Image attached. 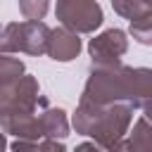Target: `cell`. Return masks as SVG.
<instances>
[{"instance_id":"2e32d148","label":"cell","mask_w":152,"mask_h":152,"mask_svg":"<svg viewBox=\"0 0 152 152\" xmlns=\"http://www.w3.org/2000/svg\"><path fill=\"white\" fill-rule=\"evenodd\" d=\"M10 152H38V142H33V140H14Z\"/></svg>"},{"instance_id":"30bf717a","label":"cell","mask_w":152,"mask_h":152,"mask_svg":"<svg viewBox=\"0 0 152 152\" xmlns=\"http://www.w3.org/2000/svg\"><path fill=\"white\" fill-rule=\"evenodd\" d=\"M112 7L119 17L128 21L152 17V0H112Z\"/></svg>"},{"instance_id":"8fae6325","label":"cell","mask_w":152,"mask_h":152,"mask_svg":"<svg viewBox=\"0 0 152 152\" xmlns=\"http://www.w3.org/2000/svg\"><path fill=\"white\" fill-rule=\"evenodd\" d=\"M128 152H152V142H150V121L147 116H140L133 124V131L128 138H124Z\"/></svg>"},{"instance_id":"9c48e42d","label":"cell","mask_w":152,"mask_h":152,"mask_svg":"<svg viewBox=\"0 0 152 152\" xmlns=\"http://www.w3.org/2000/svg\"><path fill=\"white\" fill-rule=\"evenodd\" d=\"M38 124L43 140H62L69 135V119L66 112L59 107H45L38 114Z\"/></svg>"},{"instance_id":"3957f363","label":"cell","mask_w":152,"mask_h":152,"mask_svg":"<svg viewBox=\"0 0 152 152\" xmlns=\"http://www.w3.org/2000/svg\"><path fill=\"white\" fill-rule=\"evenodd\" d=\"M55 17L71 33H93L102 26V7L95 0H57Z\"/></svg>"},{"instance_id":"9a60e30c","label":"cell","mask_w":152,"mask_h":152,"mask_svg":"<svg viewBox=\"0 0 152 152\" xmlns=\"http://www.w3.org/2000/svg\"><path fill=\"white\" fill-rule=\"evenodd\" d=\"M128 33H131L140 45H150V43H152V17H147V19H138V21H131Z\"/></svg>"},{"instance_id":"6da1fadb","label":"cell","mask_w":152,"mask_h":152,"mask_svg":"<svg viewBox=\"0 0 152 152\" xmlns=\"http://www.w3.org/2000/svg\"><path fill=\"white\" fill-rule=\"evenodd\" d=\"M152 100V71L147 66H93L83 86L81 100L86 104L107 107V104H131L133 109L150 112Z\"/></svg>"},{"instance_id":"ac0fdd59","label":"cell","mask_w":152,"mask_h":152,"mask_svg":"<svg viewBox=\"0 0 152 152\" xmlns=\"http://www.w3.org/2000/svg\"><path fill=\"white\" fill-rule=\"evenodd\" d=\"M74 152H104V150H100L95 142H81V145H76Z\"/></svg>"},{"instance_id":"d6986e66","label":"cell","mask_w":152,"mask_h":152,"mask_svg":"<svg viewBox=\"0 0 152 152\" xmlns=\"http://www.w3.org/2000/svg\"><path fill=\"white\" fill-rule=\"evenodd\" d=\"M7 150V138H5V133L0 131V152H5Z\"/></svg>"},{"instance_id":"4fadbf2b","label":"cell","mask_w":152,"mask_h":152,"mask_svg":"<svg viewBox=\"0 0 152 152\" xmlns=\"http://www.w3.org/2000/svg\"><path fill=\"white\" fill-rule=\"evenodd\" d=\"M12 52H19V21H12L0 31V55Z\"/></svg>"},{"instance_id":"5bb4252c","label":"cell","mask_w":152,"mask_h":152,"mask_svg":"<svg viewBox=\"0 0 152 152\" xmlns=\"http://www.w3.org/2000/svg\"><path fill=\"white\" fill-rule=\"evenodd\" d=\"M50 10V0H19V12L26 21H40Z\"/></svg>"},{"instance_id":"e0dca14e","label":"cell","mask_w":152,"mask_h":152,"mask_svg":"<svg viewBox=\"0 0 152 152\" xmlns=\"http://www.w3.org/2000/svg\"><path fill=\"white\" fill-rule=\"evenodd\" d=\"M38 152H66V147L57 140H43L38 142Z\"/></svg>"},{"instance_id":"277c9868","label":"cell","mask_w":152,"mask_h":152,"mask_svg":"<svg viewBox=\"0 0 152 152\" xmlns=\"http://www.w3.org/2000/svg\"><path fill=\"white\" fill-rule=\"evenodd\" d=\"M48 107V100L40 95L36 76H19L12 83L0 86V114L10 112H36V107Z\"/></svg>"},{"instance_id":"5b68a950","label":"cell","mask_w":152,"mask_h":152,"mask_svg":"<svg viewBox=\"0 0 152 152\" xmlns=\"http://www.w3.org/2000/svg\"><path fill=\"white\" fill-rule=\"evenodd\" d=\"M128 50V36L121 28H107L90 38L88 52L93 66H116L121 64V57Z\"/></svg>"},{"instance_id":"7a4b0ae2","label":"cell","mask_w":152,"mask_h":152,"mask_svg":"<svg viewBox=\"0 0 152 152\" xmlns=\"http://www.w3.org/2000/svg\"><path fill=\"white\" fill-rule=\"evenodd\" d=\"M71 124L78 135H88L95 140V145L100 150L112 152V147L126 138V133L133 124V107L124 104V102L107 104V107L78 102Z\"/></svg>"},{"instance_id":"ba28073f","label":"cell","mask_w":152,"mask_h":152,"mask_svg":"<svg viewBox=\"0 0 152 152\" xmlns=\"http://www.w3.org/2000/svg\"><path fill=\"white\" fill-rule=\"evenodd\" d=\"M81 52V38L78 33H71L66 28H50V40H48V52L55 62H71Z\"/></svg>"},{"instance_id":"52a82bcc","label":"cell","mask_w":152,"mask_h":152,"mask_svg":"<svg viewBox=\"0 0 152 152\" xmlns=\"http://www.w3.org/2000/svg\"><path fill=\"white\" fill-rule=\"evenodd\" d=\"M50 40V26L43 21H19V52L45 55Z\"/></svg>"},{"instance_id":"7c38bea8","label":"cell","mask_w":152,"mask_h":152,"mask_svg":"<svg viewBox=\"0 0 152 152\" xmlns=\"http://www.w3.org/2000/svg\"><path fill=\"white\" fill-rule=\"evenodd\" d=\"M24 74H26V69H24L21 59L10 57V55H0V86L12 83V81H17Z\"/></svg>"},{"instance_id":"8992f818","label":"cell","mask_w":152,"mask_h":152,"mask_svg":"<svg viewBox=\"0 0 152 152\" xmlns=\"http://www.w3.org/2000/svg\"><path fill=\"white\" fill-rule=\"evenodd\" d=\"M0 131L14 135L17 140H33V142H38V138H43L36 112H10V114H0Z\"/></svg>"}]
</instances>
